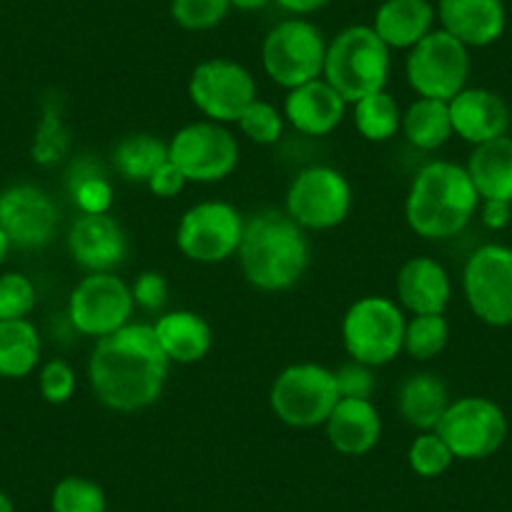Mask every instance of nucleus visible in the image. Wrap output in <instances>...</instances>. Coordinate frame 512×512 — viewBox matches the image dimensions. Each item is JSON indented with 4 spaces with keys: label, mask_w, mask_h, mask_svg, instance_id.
<instances>
[{
    "label": "nucleus",
    "mask_w": 512,
    "mask_h": 512,
    "mask_svg": "<svg viewBox=\"0 0 512 512\" xmlns=\"http://www.w3.org/2000/svg\"><path fill=\"white\" fill-rule=\"evenodd\" d=\"M374 367H367L362 362H349L344 364L337 374V387L339 397H347V400H372L374 390H377V379L372 374Z\"/></svg>",
    "instance_id": "40"
},
{
    "label": "nucleus",
    "mask_w": 512,
    "mask_h": 512,
    "mask_svg": "<svg viewBox=\"0 0 512 512\" xmlns=\"http://www.w3.org/2000/svg\"><path fill=\"white\" fill-rule=\"evenodd\" d=\"M397 407H400V415L407 425L417 427L420 432L435 430L445 410L450 407L447 384L432 372L410 374L400 384Z\"/></svg>",
    "instance_id": "25"
},
{
    "label": "nucleus",
    "mask_w": 512,
    "mask_h": 512,
    "mask_svg": "<svg viewBox=\"0 0 512 512\" xmlns=\"http://www.w3.org/2000/svg\"><path fill=\"white\" fill-rule=\"evenodd\" d=\"M354 126L367 141L384 144L402 128L400 103L387 91L364 96L362 101L354 103Z\"/></svg>",
    "instance_id": "30"
},
{
    "label": "nucleus",
    "mask_w": 512,
    "mask_h": 512,
    "mask_svg": "<svg viewBox=\"0 0 512 512\" xmlns=\"http://www.w3.org/2000/svg\"><path fill=\"white\" fill-rule=\"evenodd\" d=\"M435 432L455 460H485L507 440V417L490 397H460L450 402Z\"/></svg>",
    "instance_id": "9"
},
{
    "label": "nucleus",
    "mask_w": 512,
    "mask_h": 512,
    "mask_svg": "<svg viewBox=\"0 0 512 512\" xmlns=\"http://www.w3.org/2000/svg\"><path fill=\"white\" fill-rule=\"evenodd\" d=\"M38 387L48 405H66L76 392V372L66 359H51L38 374Z\"/></svg>",
    "instance_id": "39"
},
{
    "label": "nucleus",
    "mask_w": 512,
    "mask_h": 512,
    "mask_svg": "<svg viewBox=\"0 0 512 512\" xmlns=\"http://www.w3.org/2000/svg\"><path fill=\"white\" fill-rule=\"evenodd\" d=\"M131 294H134V302L141 309H146V312H159V309H164L166 299H169V284H166L164 274L144 272L136 279L134 287H131Z\"/></svg>",
    "instance_id": "41"
},
{
    "label": "nucleus",
    "mask_w": 512,
    "mask_h": 512,
    "mask_svg": "<svg viewBox=\"0 0 512 512\" xmlns=\"http://www.w3.org/2000/svg\"><path fill=\"white\" fill-rule=\"evenodd\" d=\"M36 287L21 272L0 274V322L6 319H28L36 309Z\"/></svg>",
    "instance_id": "37"
},
{
    "label": "nucleus",
    "mask_w": 512,
    "mask_h": 512,
    "mask_svg": "<svg viewBox=\"0 0 512 512\" xmlns=\"http://www.w3.org/2000/svg\"><path fill=\"white\" fill-rule=\"evenodd\" d=\"M447 106H450L452 134L472 146L500 139L510 128V108L505 98L490 88L465 86L455 98L447 101Z\"/></svg>",
    "instance_id": "18"
},
{
    "label": "nucleus",
    "mask_w": 512,
    "mask_h": 512,
    "mask_svg": "<svg viewBox=\"0 0 512 512\" xmlns=\"http://www.w3.org/2000/svg\"><path fill=\"white\" fill-rule=\"evenodd\" d=\"M189 98L204 113L206 121L236 123L256 98V83L241 63L209 58L191 73Z\"/></svg>",
    "instance_id": "15"
},
{
    "label": "nucleus",
    "mask_w": 512,
    "mask_h": 512,
    "mask_svg": "<svg viewBox=\"0 0 512 512\" xmlns=\"http://www.w3.org/2000/svg\"><path fill=\"white\" fill-rule=\"evenodd\" d=\"M169 161V144L151 134H131L113 149V166L126 181L149 184L154 171Z\"/></svg>",
    "instance_id": "29"
},
{
    "label": "nucleus",
    "mask_w": 512,
    "mask_h": 512,
    "mask_svg": "<svg viewBox=\"0 0 512 512\" xmlns=\"http://www.w3.org/2000/svg\"><path fill=\"white\" fill-rule=\"evenodd\" d=\"M405 312L390 297L357 299L342 319V342L354 362L367 367L390 364L405 344Z\"/></svg>",
    "instance_id": "5"
},
{
    "label": "nucleus",
    "mask_w": 512,
    "mask_h": 512,
    "mask_svg": "<svg viewBox=\"0 0 512 512\" xmlns=\"http://www.w3.org/2000/svg\"><path fill=\"white\" fill-rule=\"evenodd\" d=\"M229 0H171V16L186 31H209L229 13Z\"/></svg>",
    "instance_id": "38"
},
{
    "label": "nucleus",
    "mask_w": 512,
    "mask_h": 512,
    "mask_svg": "<svg viewBox=\"0 0 512 512\" xmlns=\"http://www.w3.org/2000/svg\"><path fill=\"white\" fill-rule=\"evenodd\" d=\"M186 184H189V181H186V176L181 174V171L176 169L171 161H166L164 166H159V169L154 171V176H151L149 184L146 186H149L151 194L159 196V199H174L176 194H181V191H184Z\"/></svg>",
    "instance_id": "42"
},
{
    "label": "nucleus",
    "mask_w": 512,
    "mask_h": 512,
    "mask_svg": "<svg viewBox=\"0 0 512 512\" xmlns=\"http://www.w3.org/2000/svg\"><path fill=\"white\" fill-rule=\"evenodd\" d=\"M327 427V440L339 455L359 457L377 447L382 437V417L372 400H342L332 410Z\"/></svg>",
    "instance_id": "22"
},
{
    "label": "nucleus",
    "mask_w": 512,
    "mask_h": 512,
    "mask_svg": "<svg viewBox=\"0 0 512 512\" xmlns=\"http://www.w3.org/2000/svg\"><path fill=\"white\" fill-rule=\"evenodd\" d=\"M329 3L332 0H277L279 8H284L287 13H294V16H309V13L322 11Z\"/></svg>",
    "instance_id": "44"
},
{
    "label": "nucleus",
    "mask_w": 512,
    "mask_h": 512,
    "mask_svg": "<svg viewBox=\"0 0 512 512\" xmlns=\"http://www.w3.org/2000/svg\"><path fill=\"white\" fill-rule=\"evenodd\" d=\"M231 8H236V11H262L264 6H267L269 0H229Z\"/></svg>",
    "instance_id": "45"
},
{
    "label": "nucleus",
    "mask_w": 512,
    "mask_h": 512,
    "mask_svg": "<svg viewBox=\"0 0 512 512\" xmlns=\"http://www.w3.org/2000/svg\"><path fill=\"white\" fill-rule=\"evenodd\" d=\"M339 397L337 374L314 362L289 364L277 374L269 392L272 412L289 427L309 430L329 420Z\"/></svg>",
    "instance_id": "6"
},
{
    "label": "nucleus",
    "mask_w": 512,
    "mask_h": 512,
    "mask_svg": "<svg viewBox=\"0 0 512 512\" xmlns=\"http://www.w3.org/2000/svg\"><path fill=\"white\" fill-rule=\"evenodd\" d=\"M452 297L450 274L430 256H412L397 274L400 307L417 314H445Z\"/></svg>",
    "instance_id": "21"
},
{
    "label": "nucleus",
    "mask_w": 512,
    "mask_h": 512,
    "mask_svg": "<svg viewBox=\"0 0 512 512\" xmlns=\"http://www.w3.org/2000/svg\"><path fill=\"white\" fill-rule=\"evenodd\" d=\"M480 209V194L465 166L430 161L415 174L405 201V219L417 236L430 241L457 236Z\"/></svg>",
    "instance_id": "3"
},
{
    "label": "nucleus",
    "mask_w": 512,
    "mask_h": 512,
    "mask_svg": "<svg viewBox=\"0 0 512 512\" xmlns=\"http://www.w3.org/2000/svg\"><path fill=\"white\" fill-rule=\"evenodd\" d=\"M11 249H13L11 239H8L6 231L0 229V267L6 264V259H8V254H11Z\"/></svg>",
    "instance_id": "46"
},
{
    "label": "nucleus",
    "mask_w": 512,
    "mask_h": 512,
    "mask_svg": "<svg viewBox=\"0 0 512 512\" xmlns=\"http://www.w3.org/2000/svg\"><path fill=\"white\" fill-rule=\"evenodd\" d=\"M450 342V324L442 314H417L405 327V349L417 362L435 359Z\"/></svg>",
    "instance_id": "33"
},
{
    "label": "nucleus",
    "mask_w": 512,
    "mask_h": 512,
    "mask_svg": "<svg viewBox=\"0 0 512 512\" xmlns=\"http://www.w3.org/2000/svg\"><path fill=\"white\" fill-rule=\"evenodd\" d=\"M352 209V186L332 166L302 169L287 191V214L304 231H327L342 224Z\"/></svg>",
    "instance_id": "12"
},
{
    "label": "nucleus",
    "mask_w": 512,
    "mask_h": 512,
    "mask_svg": "<svg viewBox=\"0 0 512 512\" xmlns=\"http://www.w3.org/2000/svg\"><path fill=\"white\" fill-rule=\"evenodd\" d=\"M154 332L171 364L201 362L214 344V332H211L209 322L186 309H176V312L159 317Z\"/></svg>",
    "instance_id": "24"
},
{
    "label": "nucleus",
    "mask_w": 512,
    "mask_h": 512,
    "mask_svg": "<svg viewBox=\"0 0 512 512\" xmlns=\"http://www.w3.org/2000/svg\"><path fill=\"white\" fill-rule=\"evenodd\" d=\"M407 462H410L415 475L432 480V477H440L450 470L455 455L445 445V440L435 430H430L412 440L410 450H407Z\"/></svg>",
    "instance_id": "35"
},
{
    "label": "nucleus",
    "mask_w": 512,
    "mask_h": 512,
    "mask_svg": "<svg viewBox=\"0 0 512 512\" xmlns=\"http://www.w3.org/2000/svg\"><path fill=\"white\" fill-rule=\"evenodd\" d=\"M71 149V136L63 123L61 103L58 98H48L43 106L41 121H38L36 136H33L31 156L38 166H53L63 159Z\"/></svg>",
    "instance_id": "32"
},
{
    "label": "nucleus",
    "mask_w": 512,
    "mask_h": 512,
    "mask_svg": "<svg viewBox=\"0 0 512 512\" xmlns=\"http://www.w3.org/2000/svg\"><path fill=\"white\" fill-rule=\"evenodd\" d=\"M169 161L194 184H216L234 174L239 144L224 123L196 121L169 141Z\"/></svg>",
    "instance_id": "10"
},
{
    "label": "nucleus",
    "mask_w": 512,
    "mask_h": 512,
    "mask_svg": "<svg viewBox=\"0 0 512 512\" xmlns=\"http://www.w3.org/2000/svg\"><path fill=\"white\" fill-rule=\"evenodd\" d=\"M467 174L482 199H500L512 204V136H500L472 149Z\"/></svg>",
    "instance_id": "26"
},
{
    "label": "nucleus",
    "mask_w": 512,
    "mask_h": 512,
    "mask_svg": "<svg viewBox=\"0 0 512 512\" xmlns=\"http://www.w3.org/2000/svg\"><path fill=\"white\" fill-rule=\"evenodd\" d=\"M390 46L372 26H349L327 43L322 78L347 103L384 91L390 81Z\"/></svg>",
    "instance_id": "4"
},
{
    "label": "nucleus",
    "mask_w": 512,
    "mask_h": 512,
    "mask_svg": "<svg viewBox=\"0 0 512 512\" xmlns=\"http://www.w3.org/2000/svg\"><path fill=\"white\" fill-rule=\"evenodd\" d=\"M236 126H239L241 134L249 141H254V144H277V141L282 139L284 131V113H279V108L272 106L269 101L254 98V101L246 106V111L239 116Z\"/></svg>",
    "instance_id": "36"
},
{
    "label": "nucleus",
    "mask_w": 512,
    "mask_h": 512,
    "mask_svg": "<svg viewBox=\"0 0 512 512\" xmlns=\"http://www.w3.org/2000/svg\"><path fill=\"white\" fill-rule=\"evenodd\" d=\"M68 251L88 274L111 272L126 259L128 241L111 214H81L68 231Z\"/></svg>",
    "instance_id": "17"
},
{
    "label": "nucleus",
    "mask_w": 512,
    "mask_h": 512,
    "mask_svg": "<svg viewBox=\"0 0 512 512\" xmlns=\"http://www.w3.org/2000/svg\"><path fill=\"white\" fill-rule=\"evenodd\" d=\"M462 292L472 314L490 327L512 324V249L485 244L462 269Z\"/></svg>",
    "instance_id": "11"
},
{
    "label": "nucleus",
    "mask_w": 512,
    "mask_h": 512,
    "mask_svg": "<svg viewBox=\"0 0 512 512\" xmlns=\"http://www.w3.org/2000/svg\"><path fill=\"white\" fill-rule=\"evenodd\" d=\"M407 83L420 98L450 101L470 78V48L437 28L427 33L407 56Z\"/></svg>",
    "instance_id": "8"
},
{
    "label": "nucleus",
    "mask_w": 512,
    "mask_h": 512,
    "mask_svg": "<svg viewBox=\"0 0 512 512\" xmlns=\"http://www.w3.org/2000/svg\"><path fill=\"white\" fill-rule=\"evenodd\" d=\"M349 103L324 78L292 88L284 101V118L304 136H329L347 116Z\"/></svg>",
    "instance_id": "20"
},
{
    "label": "nucleus",
    "mask_w": 512,
    "mask_h": 512,
    "mask_svg": "<svg viewBox=\"0 0 512 512\" xmlns=\"http://www.w3.org/2000/svg\"><path fill=\"white\" fill-rule=\"evenodd\" d=\"M435 18L437 11L430 0H384L374 13L372 28L390 51H410L435 31Z\"/></svg>",
    "instance_id": "23"
},
{
    "label": "nucleus",
    "mask_w": 512,
    "mask_h": 512,
    "mask_svg": "<svg viewBox=\"0 0 512 512\" xmlns=\"http://www.w3.org/2000/svg\"><path fill=\"white\" fill-rule=\"evenodd\" d=\"M480 219L487 229L500 231L510 224L512 219V204L500 199H482L480 201Z\"/></svg>",
    "instance_id": "43"
},
{
    "label": "nucleus",
    "mask_w": 512,
    "mask_h": 512,
    "mask_svg": "<svg viewBox=\"0 0 512 512\" xmlns=\"http://www.w3.org/2000/svg\"><path fill=\"white\" fill-rule=\"evenodd\" d=\"M53 512H106V492L88 477L68 475L53 487Z\"/></svg>",
    "instance_id": "34"
},
{
    "label": "nucleus",
    "mask_w": 512,
    "mask_h": 512,
    "mask_svg": "<svg viewBox=\"0 0 512 512\" xmlns=\"http://www.w3.org/2000/svg\"><path fill=\"white\" fill-rule=\"evenodd\" d=\"M327 41L314 23L304 18L279 23L269 31L262 46V63L277 86L292 88L322 78Z\"/></svg>",
    "instance_id": "7"
},
{
    "label": "nucleus",
    "mask_w": 512,
    "mask_h": 512,
    "mask_svg": "<svg viewBox=\"0 0 512 512\" xmlns=\"http://www.w3.org/2000/svg\"><path fill=\"white\" fill-rule=\"evenodd\" d=\"M0 512H16V507H13V500L3 490H0Z\"/></svg>",
    "instance_id": "47"
},
{
    "label": "nucleus",
    "mask_w": 512,
    "mask_h": 512,
    "mask_svg": "<svg viewBox=\"0 0 512 512\" xmlns=\"http://www.w3.org/2000/svg\"><path fill=\"white\" fill-rule=\"evenodd\" d=\"M402 131L405 139L420 151H437L450 141L452 121L447 101L435 98H417L405 113H402Z\"/></svg>",
    "instance_id": "28"
},
{
    "label": "nucleus",
    "mask_w": 512,
    "mask_h": 512,
    "mask_svg": "<svg viewBox=\"0 0 512 512\" xmlns=\"http://www.w3.org/2000/svg\"><path fill=\"white\" fill-rule=\"evenodd\" d=\"M58 206L36 184H13L0 194V229L18 249L36 251L53 241L58 231Z\"/></svg>",
    "instance_id": "16"
},
{
    "label": "nucleus",
    "mask_w": 512,
    "mask_h": 512,
    "mask_svg": "<svg viewBox=\"0 0 512 512\" xmlns=\"http://www.w3.org/2000/svg\"><path fill=\"white\" fill-rule=\"evenodd\" d=\"M239 262L259 292H287L309 267V239L287 211H262L244 224Z\"/></svg>",
    "instance_id": "2"
},
{
    "label": "nucleus",
    "mask_w": 512,
    "mask_h": 512,
    "mask_svg": "<svg viewBox=\"0 0 512 512\" xmlns=\"http://www.w3.org/2000/svg\"><path fill=\"white\" fill-rule=\"evenodd\" d=\"M244 224L236 206L226 201H201L181 216L176 246L191 262L221 264L239 251Z\"/></svg>",
    "instance_id": "13"
},
{
    "label": "nucleus",
    "mask_w": 512,
    "mask_h": 512,
    "mask_svg": "<svg viewBox=\"0 0 512 512\" xmlns=\"http://www.w3.org/2000/svg\"><path fill=\"white\" fill-rule=\"evenodd\" d=\"M41 362V334L31 319L0 322V377L23 379Z\"/></svg>",
    "instance_id": "27"
},
{
    "label": "nucleus",
    "mask_w": 512,
    "mask_h": 512,
    "mask_svg": "<svg viewBox=\"0 0 512 512\" xmlns=\"http://www.w3.org/2000/svg\"><path fill=\"white\" fill-rule=\"evenodd\" d=\"M66 186L81 214H108L111 209L113 189L103 176L101 166L93 164L91 159L73 161L68 169Z\"/></svg>",
    "instance_id": "31"
},
{
    "label": "nucleus",
    "mask_w": 512,
    "mask_h": 512,
    "mask_svg": "<svg viewBox=\"0 0 512 512\" xmlns=\"http://www.w3.org/2000/svg\"><path fill=\"white\" fill-rule=\"evenodd\" d=\"M134 307L131 287L121 277L113 272H98L76 284L68 299V319L78 334L101 339L131 324Z\"/></svg>",
    "instance_id": "14"
},
{
    "label": "nucleus",
    "mask_w": 512,
    "mask_h": 512,
    "mask_svg": "<svg viewBox=\"0 0 512 512\" xmlns=\"http://www.w3.org/2000/svg\"><path fill=\"white\" fill-rule=\"evenodd\" d=\"M169 367L154 324H126L96 342L88 359V382L108 410L139 412L159 402Z\"/></svg>",
    "instance_id": "1"
},
{
    "label": "nucleus",
    "mask_w": 512,
    "mask_h": 512,
    "mask_svg": "<svg viewBox=\"0 0 512 512\" xmlns=\"http://www.w3.org/2000/svg\"><path fill=\"white\" fill-rule=\"evenodd\" d=\"M442 31L467 48H485L500 41L507 26L502 0H437Z\"/></svg>",
    "instance_id": "19"
}]
</instances>
